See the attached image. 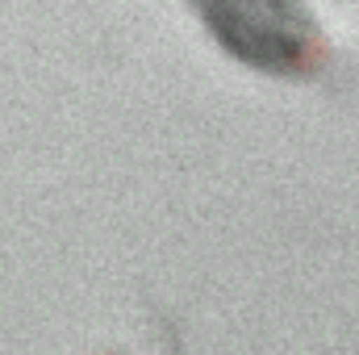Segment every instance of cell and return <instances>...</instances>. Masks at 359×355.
Here are the masks:
<instances>
[{"mask_svg": "<svg viewBox=\"0 0 359 355\" xmlns=\"http://www.w3.org/2000/svg\"><path fill=\"white\" fill-rule=\"evenodd\" d=\"M209 38L238 63L284 76L309 80L326 67L330 42L309 0H184Z\"/></svg>", "mask_w": 359, "mask_h": 355, "instance_id": "1", "label": "cell"}]
</instances>
